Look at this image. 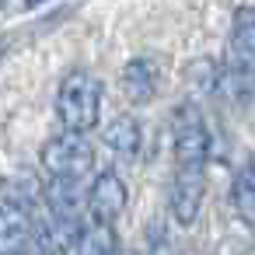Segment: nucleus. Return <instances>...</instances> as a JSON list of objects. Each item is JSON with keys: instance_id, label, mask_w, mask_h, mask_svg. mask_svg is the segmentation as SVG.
I'll return each instance as SVG.
<instances>
[{"instance_id": "obj_1", "label": "nucleus", "mask_w": 255, "mask_h": 255, "mask_svg": "<svg viewBox=\"0 0 255 255\" xmlns=\"http://www.w3.org/2000/svg\"><path fill=\"white\" fill-rule=\"evenodd\" d=\"M39 217V192L32 182L14 178L0 189V252H28Z\"/></svg>"}, {"instance_id": "obj_2", "label": "nucleus", "mask_w": 255, "mask_h": 255, "mask_svg": "<svg viewBox=\"0 0 255 255\" xmlns=\"http://www.w3.org/2000/svg\"><path fill=\"white\" fill-rule=\"evenodd\" d=\"M98 112H102L98 77L88 74V70H70L60 81V91H56V119L63 123V129L88 133V129H95Z\"/></svg>"}, {"instance_id": "obj_3", "label": "nucleus", "mask_w": 255, "mask_h": 255, "mask_svg": "<svg viewBox=\"0 0 255 255\" xmlns=\"http://www.w3.org/2000/svg\"><path fill=\"white\" fill-rule=\"evenodd\" d=\"M171 147L175 164H206L210 154V129L196 105H178L171 116Z\"/></svg>"}, {"instance_id": "obj_4", "label": "nucleus", "mask_w": 255, "mask_h": 255, "mask_svg": "<svg viewBox=\"0 0 255 255\" xmlns=\"http://www.w3.org/2000/svg\"><path fill=\"white\" fill-rule=\"evenodd\" d=\"M95 164V147L84 140V133L63 129L60 136H53L42 147V168L49 175H77L84 178Z\"/></svg>"}, {"instance_id": "obj_5", "label": "nucleus", "mask_w": 255, "mask_h": 255, "mask_svg": "<svg viewBox=\"0 0 255 255\" xmlns=\"http://www.w3.org/2000/svg\"><path fill=\"white\" fill-rule=\"evenodd\" d=\"M206 199V164H175L171 178V217L178 224H192L199 217V206Z\"/></svg>"}, {"instance_id": "obj_6", "label": "nucleus", "mask_w": 255, "mask_h": 255, "mask_svg": "<svg viewBox=\"0 0 255 255\" xmlns=\"http://www.w3.org/2000/svg\"><path fill=\"white\" fill-rule=\"evenodd\" d=\"M126 199H129V189L126 182L119 178V171H102L95 175L88 196H84V206H88V217L98 220V224H116L126 210Z\"/></svg>"}, {"instance_id": "obj_7", "label": "nucleus", "mask_w": 255, "mask_h": 255, "mask_svg": "<svg viewBox=\"0 0 255 255\" xmlns=\"http://www.w3.org/2000/svg\"><path fill=\"white\" fill-rule=\"evenodd\" d=\"M123 91L133 105H147L157 91H161V67L147 56H136L123 67Z\"/></svg>"}, {"instance_id": "obj_8", "label": "nucleus", "mask_w": 255, "mask_h": 255, "mask_svg": "<svg viewBox=\"0 0 255 255\" xmlns=\"http://www.w3.org/2000/svg\"><path fill=\"white\" fill-rule=\"evenodd\" d=\"M105 147H109V154H112L119 164H133V161L140 157V147H143V140H140V123H136L133 116H119V119L105 129Z\"/></svg>"}, {"instance_id": "obj_9", "label": "nucleus", "mask_w": 255, "mask_h": 255, "mask_svg": "<svg viewBox=\"0 0 255 255\" xmlns=\"http://www.w3.org/2000/svg\"><path fill=\"white\" fill-rule=\"evenodd\" d=\"M231 63L255 74V7H238L231 25Z\"/></svg>"}, {"instance_id": "obj_10", "label": "nucleus", "mask_w": 255, "mask_h": 255, "mask_svg": "<svg viewBox=\"0 0 255 255\" xmlns=\"http://www.w3.org/2000/svg\"><path fill=\"white\" fill-rule=\"evenodd\" d=\"M116 248H119V245H116L112 224H98V220L84 224L81 234H77V241H74V252H88V255H109V252H116Z\"/></svg>"}, {"instance_id": "obj_11", "label": "nucleus", "mask_w": 255, "mask_h": 255, "mask_svg": "<svg viewBox=\"0 0 255 255\" xmlns=\"http://www.w3.org/2000/svg\"><path fill=\"white\" fill-rule=\"evenodd\" d=\"M231 203H234V210H238V217H241L245 224H255V164H245V168L234 175Z\"/></svg>"}, {"instance_id": "obj_12", "label": "nucleus", "mask_w": 255, "mask_h": 255, "mask_svg": "<svg viewBox=\"0 0 255 255\" xmlns=\"http://www.w3.org/2000/svg\"><path fill=\"white\" fill-rule=\"evenodd\" d=\"M217 88H220L231 102H248L252 91H255V74L245 70V67H238V63H227V67L220 70V77H217Z\"/></svg>"}, {"instance_id": "obj_13", "label": "nucleus", "mask_w": 255, "mask_h": 255, "mask_svg": "<svg viewBox=\"0 0 255 255\" xmlns=\"http://www.w3.org/2000/svg\"><path fill=\"white\" fill-rule=\"evenodd\" d=\"M39 4H46V0H25V7H39Z\"/></svg>"}, {"instance_id": "obj_14", "label": "nucleus", "mask_w": 255, "mask_h": 255, "mask_svg": "<svg viewBox=\"0 0 255 255\" xmlns=\"http://www.w3.org/2000/svg\"><path fill=\"white\" fill-rule=\"evenodd\" d=\"M0 7H4V0H0Z\"/></svg>"}]
</instances>
